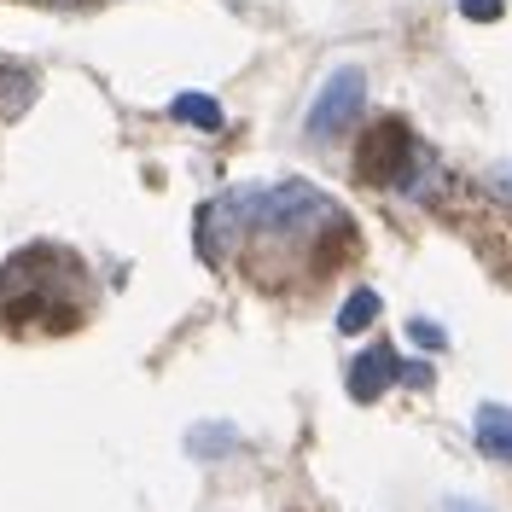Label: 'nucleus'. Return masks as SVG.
I'll return each mask as SVG.
<instances>
[{
	"mask_svg": "<svg viewBox=\"0 0 512 512\" xmlns=\"http://www.w3.org/2000/svg\"><path fill=\"white\" fill-rule=\"evenodd\" d=\"M443 512H483V507H472V501H460V495H454V501H448Z\"/></svg>",
	"mask_w": 512,
	"mask_h": 512,
	"instance_id": "f8f14e48",
	"label": "nucleus"
},
{
	"mask_svg": "<svg viewBox=\"0 0 512 512\" xmlns=\"http://www.w3.org/2000/svg\"><path fill=\"white\" fill-rule=\"evenodd\" d=\"M361 99H367V76H361L355 64L332 70L326 88H320V99L309 105V134H344V128L361 117Z\"/></svg>",
	"mask_w": 512,
	"mask_h": 512,
	"instance_id": "7ed1b4c3",
	"label": "nucleus"
},
{
	"mask_svg": "<svg viewBox=\"0 0 512 512\" xmlns=\"http://www.w3.org/2000/svg\"><path fill=\"white\" fill-rule=\"evenodd\" d=\"M251 227H262V192H222V198H210L204 210H198V251L204 256H222L227 245H239Z\"/></svg>",
	"mask_w": 512,
	"mask_h": 512,
	"instance_id": "f257e3e1",
	"label": "nucleus"
},
{
	"mask_svg": "<svg viewBox=\"0 0 512 512\" xmlns=\"http://www.w3.org/2000/svg\"><path fill=\"white\" fill-rule=\"evenodd\" d=\"M478 448L495 454V460H512V414L507 408H478Z\"/></svg>",
	"mask_w": 512,
	"mask_h": 512,
	"instance_id": "39448f33",
	"label": "nucleus"
},
{
	"mask_svg": "<svg viewBox=\"0 0 512 512\" xmlns=\"http://www.w3.org/2000/svg\"><path fill=\"white\" fill-rule=\"evenodd\" d=\"M233 443H239V437H233L227 425H198V431L187 437V454H227Z\"/></svg>",
	"mask_w": 512,
	"mask_h": 512,
	"instance_id": "1a4fd4ad",
	"label": "nucleus"
},
{
	"mask_svg": "<svg viewBox=\"0 0 512 512\" xmlns=\"http://www.w3.org/2000/svg\"><path fill=\"white\" fill-rule=\"evenodd\" d=\"M390 379H402V361H396V350H384V344L350 361V396L355 402H373Z\"/></svg>",
	"mask_w": 512,
	"mask_h": 512,
	"instance_id": "20e7f679",
	"label": "nucleus"
},
{
	"mask_svg": "<svg viewBox=\"0 0 512 512\" xmlns=\"http://www.w3.org/2000/svg\"><path fill=\"white\" fill-rule=\"evenodd\" d=\"M169 117H175V123H187V128H204V134H216V128L227 123V117H222V105H216L210 94H175Z\"/></svg>",
	"mask_w": 512,
	"mask_h": 512,
	"instance_id": "423d86ee",
	"label": "nucleus"
},
{
	"mask_svg": "<svg viewBox=\"0 0 512 512\" xmlns=\"http://www.w3.org/2000/svg\"><path fill=\"white\" fill-rule=\"evenodd\" d=\"M332 222V198L309 181H291V187L262 192V227L268 233H303V227Z\"/></svg>",
	"mask_w": 512,
	"mask_h": 512,
	"instance_id": "f03ea898",
	"label": "nucleus"
},
{
	"mask_svg": "<svg viewBox=\"0 0 512 512\" xmlns=\"http://www.w3.org/2000/svg\"><path fill=\"white\" fill-rule=\"evenodd\" d=\"M408 332H414L419 350H443V344H448V332H443V326H431V320H408Z\"/></svg>",
	"mask_w": 512,
	"mask_h": 512,
	"instance_id": "9d476101",
	"label": "nucleus"
},
{
	"mask_svg": "<svg viewBox=\"0 0 512 512\" xmlns=\"http://www.w3.org/2000/svg\"><path fill=\"white\" fill-rule=\"evenodd\" d=\"M501 6H507V0H460V12H466L472 24H495V18H501Z\"/></svg>",
	"mask_w": 512,
	"mask_h": 512,
	"instance_id": "9b49d317",
	"label": "nucleus"
},
{
	"mask_svg": "<svg viewBox=\"0 0 512 512\" xmlns=\"http://www.w3.org/2000/svg\"><path fill=\"white\" fill-rule=\"evenodd\" d=\"M373 320H379V291H350V297H344V309H338V332L355 338V332H367Z\"/></svg>",
	"mask_w": 512,
	"mask_h": 512,
	"instance_id": "6e6552de",
	"label": "nucleus"
},
{
	"mask_svg": "<svg viewBox=\"0 0 512 512\" xmlns=\"http://www.w3.org/2000/svg\"><path fill=\"white\" fill-rule=\"evenodd\" d=\"M35 99V76L18 70V64H0V117H18Z\"/></svg>",
	"mask_w": 512,
	"mask_h": 512,
	"instance_id": "0eeeda50",
	"label": "nucleus"
}]
</instances>
